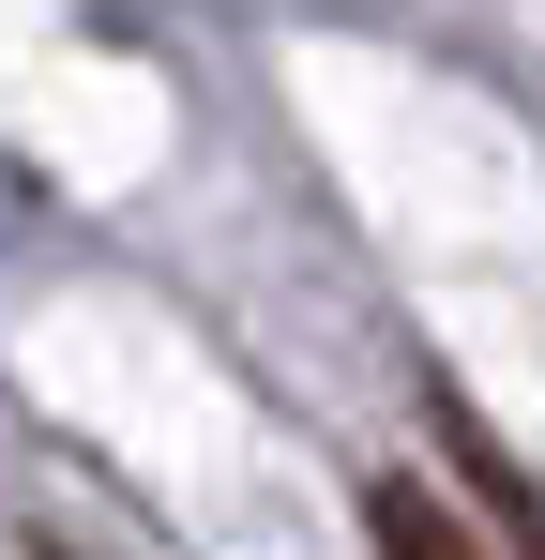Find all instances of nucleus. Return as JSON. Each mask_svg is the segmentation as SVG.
Here are the masks:
<instances>
[{"label": "nucleus", "mask_w": 545, "mask_h": 560, "mask_svg": "<svg viewBox=\"0 0 545 560\" xmlns=\"http://www.w3.org/2000/svg\"><path fill=\"white\" fill-rule=\"evenodd\" d=\"M440 424H454V469H469V500H485V515L515 530V560H545V485H531L515 455H500V440H485L469 409H440Z\"/></svg>", "instance_id": "1"}]
</instances>
